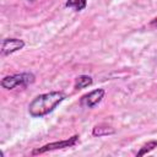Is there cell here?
Here are the masks:
<instances>
[{
	"label": "cell",
	"instance_id": "277c9868",
	"mask_svg": "<svg viewBox=\"0 0 157 157\" xmlns=\"http://www.w3.org/2000/svg\"><path fill=\"white\" fill-rule=\"evenodd\" d=\"M104 93H105V91L103 88L93 90V91H91V92H88L81 97L80 104L82 107H86V108H94L96 105H98L101 103V101L104 97Z\"/></svg>",
	"mask_w": 157,
	"mask_h": 157
},
{
	"label": "cell",
	"instance_id": "52a82bcc",
	"mask_svg": "<svg viewBox=\"0 0 157 157\" xmlns=\"http://www.w3.org/2000/svg\"><path fill=\"white\" fill-rule=\"evenodd\" d=\"M92 82H93V80H92L91 76H88V75H80V76H77L75 78L74 87L76 90H82V88H86V87L91 86Z\"/></svg>",
	"mask_w": 157,
	"mask_h": 157
},
{
	"label": "cell",
	"instance_id": "ba28073f",
	"mask_svg": "<svg viewBox=\"0 0 157 157\" xmlns=\"http://www.w3.org/2000/svg\"><path fill=\"white\" fill-rule=\"evenodd\" d=\"M87 6V0H67L65 7H72L75 11H82Z\"/></svg>",
	"mask_w": 157,
	"mask_h": 157
},
{
	"label": "cell",
	"instance_id": "5b68a950",
	"mask_svg": "<svg viewBox=\"0 0 157 157\" xmlns=\"http://www.w3.org/2000/svg\"><path fill=\"white\" fill-rule=\"evenodd\" d=\"M25 47V42L18 38H5L1 43V55L6 56Z\"/></svg>",
	"mask_w": 157,
	"mask_h": 157
},
{
	"label": "cell",
	"instance_id": "9c48e42d",
	"mask_svg": "<svg viewBox=\"0 0 157 157\" xmlns=\"http://www.w3.org/2000/svg\"><path fill=\"white\" fill-rule=\"evenodd\" d=\"M155 147H157V141L156 140H151V141H148L147 144H145L141 148H140V151L136 153V156H144V155H146V153H148V152H151L152 150H155Z\"/></svg>",
	"mask_w": 157,
	"mask_h": 157
},
{
	"label": "cell",
	"instance_id": "3957f363",
	"mask_svg": "<svg viewBox=\"0 0 157 157\" xmlns=\"http://www.w3.org/2000/svg\"><path fill=\"white\" fill-rule=\"evenodd\" d=\"M78 135H74L71 137H69L67 140H61V141H55V142H49L42 147H38L36 150L32 151V155H42L48 151H54V150H60V148H65V147H72L78 142Z\"/></svg>",
	"mask_w": 157,
	"mask_h": 157
},
{
	"label": "cell",
	"instance_id": "6da1fadb",
	"mask_svg": "<svg viewBox=\"0 0 157 157\" xmlns=\"http://www.w3.org/2000/svg\"><path fill=\"white\" fill-rule=\"evenodd\" d=\"M65 93L60 91H52L47 93H42L33 98V101L28 105V112L33 118H40L43 115L53 112L59 103L65 99Z\"/></svg>",
	"mask_w": 157,
	"mask_h": 157
},
{
	"label": "cell",
	"instance_id": "8992f818",
	"mask_svg": "<svg viewBox=\"0 0 157 157\" xmlns=\"http://www.w3.org/2000/svg\"><path fill=\"white\" fill-rule=\"evenodd\" d=\"M113 134H115V129L112 128L110 125L103 124V123L96 125L93 128V130H92V135L93 136H98V137H101V136H108V135H113Z\"/></svg>",
	"mask_w": 157,
	"mask_h": 157
},
{
	"label": "cell",
	"instance_id": "7a4b0ae2",
	"mask_svg": "<svg viewBox=\"0 0 157 157\" xmlns=\"http://www.w3.org/2000/svg\"><path fill=\"white\" fill-rule=\"evenodd\" d=\"M34 80H36V76L32 72H21V74L5 76L1 80V86L2 88H6V90H13L15 87H18V86L26 87L33 83Z\"/></svg>",
	"mask_w": 157,
	"mask_h": 157
},
{
	"label": "cell",
	"instance_id": "8fae6325",
	"mask_svg": "<svg viewBox=\"0 0 157 157\" xmlns=\"http://www.w3.org/2000/svg\"><path fill=\"white\" fill-rule=\"evenodd\" d=\"M28 1H33V0H28Z\"/></svg>",
	"mask_w": 157,
	"mask_h": 157
},
{
	"label": "cell",
	"instance_id": "30bf717a",
	"mask_svg": "<svg viewBox=\"0 0 157 157\" xmlns=\"http://www.w3.org/2000/svg\"><path fill=\"white\" fill-rule=\"evenodd\" d=\"M150 25H151V26H155V27H157V17H156L155 20H152Z\"/></svg>",
	"mask_w": 157,
	"mask_h": 157
}]
</instances>
